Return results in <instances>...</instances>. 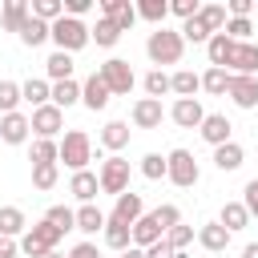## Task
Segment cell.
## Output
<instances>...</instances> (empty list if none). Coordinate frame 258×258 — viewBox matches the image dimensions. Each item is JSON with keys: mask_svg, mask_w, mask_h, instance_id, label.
Here are the masks:
<instances>
[{"mask_svg": "<svg viewBox=\"0 0 258 258\" xmlns=\"http://www.w3.org/2000/svg\"><path fill=\"white\" fill-rule=\"evenodd\" d=\"M145 52H149V60H153V64H177V60H181V52H185L181 28H165V24H161L157 32H149Z\"/></svg>", "mask_w": 258, "mask_h": 258, "instance_id": "6da1fadb", "label": "cell"}, {"mask_svg": "<svg viewBox=\"0 0 258 258\" xmlns=\"http://www.w3.org/2000/svg\"><path fill=\"white\" fill-rule=\"evenodd\" d=\"M60 161H64L73 173H81V169L93 161V141H89L85 129H69V133H64V141H60Z\"/></svg>", "mask_w": 258, "mask_h": 258, "instance_id": "7a4b0ae2", "label": "cell"}, {"mask_svg": "<svg viewBox=\"0 0 258 258\" xmlns=\"http://www.w3.org/2000/svg\"><path fill=\"white\" fill-rule=\"evenodd\" d=\"M64 234L56 230V226H48V222H36V226H28L24 230V238H20V250L28 254V258H44V254H52L56 250V242H60Z\"/></svg>", "mask_w": 258, "mask_h": 258, "instance_id": "3957f363", "label": "cell"}, {"mask_svg": "<svg viewBox=\"0 0 258 258\" xmlns=\"http://www.w3.org/2000/svg\"><path fill=\"white\" fill-rule=\"evenodd\" d=\"M165 161H169V173H165V177H169L177 189L198 185L202 169H198V161H194V153H189V149H173V153H165Z\"/></svg>", "mask_w": 258, "mask_h": 258, "instance_id": "277c9868", "label": "cell"}, {"mask_svg": "<svg viewBox=\"0 0 258 258\" xmlns=\"http://www.w3.org/2000/svg\"><path fill=\"white\" fill-rule=\"evenodd\" d=\"M52 40H56V48H60V52H77V48H85L93 36H89V28H85L81 20L60 16V20L52 24Z\"/></svg>", "mask_w": 258, "mask_h": 258, "instance_id": "5b68a950", "label": "cell"}, {"mask_svg": "<svg viewBox=\"0 0 258 258\" xmlns=\"http://www.w3.org/2000/svg\"><path fill=\"white\" fill-rule=\"evenodd\" d=\"M97 177H101V194L121 198V194L129 189V161L113 153V157H105V161H101V173H97Z\"/></svg>", "mask_w": 258, "mask_h": 258, "instance_id": "8992f818", "label": "cell"}, {"mask_svg": "<svg viewBox=\"0 0 258 258\" xmlns=\"http://www.w3.org/2000/svg\"><path fill=\"white\" fill-rule=\"evenodd\" d=\"M97 73H101V81L109 85L113 97H125V93L133 89V69H129V60H121V56H109Z\"/></svg>", "mask_w": 258, "mask_h": 258, "instance_id": "52a82bcc", "label": "cell"}, {"mask_svg": "<svg viewBox=\"0 0 258 258\" xmlns=\"http://www.w3.org/2000/svg\"><path fill=\"white\" fill-rule=\"evenodd\" d=\"M32 133L36 137H44V141H52L56 133H60V125H64V113L56 109V105H40V109H32Z\"/></svg>", "mask_w": 258, "mask_h": 258, "instance_id": "ba28073f", "label": "cell"}, {"mask_svg": "<svg viewBox=\"0 0 258 258\" xmlns=\"http://www.w3.org/2000/svg\"><path fill=\"white\" fill-rule=\"evenodd\" d=\"M169 117H173V125H181V129H202L206 109H202V101H198V97H189V101H173Z\"/></svg>", "mask_w": 258, "mask_h": 258, "instance_id": "9c48e42d", "label": "cell"}, {"mask_svg": "<svg viewBox=\"0 0 258 258\" xmlns=\"http://www.w3.org/2000/svg\"><path fill=\"white\" fill-rule=\"evenodd\" d=\"M109 218H117V222H125V226H137V222L145 218V202H141V194L125 189V194L117 198V206H113V214H109Z\"/></svg>", "mask_w": 258, "mask_h": 258, "instance_id": "30bf717a", "label": "cell"}, {"mask_svg": "<svg viewBox=\"0 0 258 258\" xmlns=\"http://www.w3.org/2000/svg\"><path fill=\"white\" fill-rule=\"evenodd\" d=\"M101 12H105V20H113L121 32H129V28L137 24V8H133L129 0H101Z\"/></svg>", "mask_w": 258, "mask_h": 258, "instance_id": "8fae6325", "label": "cell"}, {"mask_svg": "<svg viewBox=\"0 0 258 258\" xmlns=\"http://www.w3.org/2000/svg\"><path fill=\"white\" fill-rule=\"evenodd\" d=\"M234 48H238V40H234V36H226V32L210 36V44H206V52H210V69H230Z\"/></svg>", "mask_w": 258, "mask_h": 258, "instance_id": "7c38bea8", "label": "cell"}, {"mask_svg": "<svg viewBox=\"0 0 258 258\" xmlns=\"http://www.w3.org/2000/svg\"><path fill=\"white\" fill-rule=\"evenodd\" d=\"M161 117H165V109H161V101H153V97H141V101L133 105V125H137V129H161Z\"/></svg>", "mask_w": 258, "mask_h": 258, "instance_id": "4fadbf2b", "label": "cell"}, {"mask_svg": "<svg viewBox=\"0 0 258 258\" xmlns=\"http://www.w3.org/2000/svg\"><path fill=\"white\" fill-rule=\"evenodd\" d=\"M28 129H32V121H28L24 113H4V117H0V141H8V145L28 141Z\"/></svg>", "mask_w": 258, "mask_h": 258, "instance_id": "5bb4252c", "label": "cell"}, {"mask_svg": "<svg viewBox=\"0 0 258 258\" xmlns=\"http://www.w3.org/2000/svg\"><path fill=\"white\" fill-rule=\"evenodd\" d=\"M230 133H234V125H230V117L226 113H206V121H202V137L218 149V145H226L230 141Z\"/></svg>", "mask_w": 258, "mask_h": 258, "instance_id": "9a60e30c", "label": "cell"}, {"mask_svg": "<svg viewBox=\"0 0 258 258\" xmlns=\"http://www.w3.org/2000/svg\"><path fill=\"white\" fill-rule=\"evenodd\" d=\"M230 101L238 109H254L258 105V77H230Z\"/></svg>", "mask_w": 258, "mask_h": 258, "instance_id": "2e32d148", "label": "cell"}, {"mask_svg": "<svg viewBox=\"0 0 258 258\" xmlns=\"http://www.w3.org/2000/svg\"><path fill=\"white\" fill-rule=\"evenodd\" d=\"M230 73L234 77H258V44H238L234 48V60H230Z\"/></svg>", "mask_w": 258, "mask_h": 258, "instance_id": "e0dca14e", "label": "cell"}, {"mask_svg": "<svg viewBox=\"0 0 258 258\" xmlns=\"http://www.w3.org/2000/svg\"><path fill=\"white\" fill-rule=\"evenodd\" d=\"M109 97H113V93H109V85L101 81V73H93V77L81 85V101H85L93 113H97V109H105V105H109Z\"/></svg>", "mask_w": 258, "mask_h": 258, "instance_id": "ac0fdd59", "label": "cell"}, {"mask_svg": "<svg viewBox=\"0 0 258 258\" xmlns=\"http://www.w3.org/2000/svg\"><path fill=\"white\" fill-rule=\"evenodd\" d=\"M97 189H101V177H97V173H89V169L73 173V181H69V194H73V198H81L85 206H93Z\"/></svg>", "mask_w": 258, "mask_h": 258, "instance_id": "d6986e66", "label": "cell"}, {"mask_svg": "<svg viewBox=\"0 0 258 258\" xmlns=\"http://www.w3.org/2000/svg\"><path fill=\"white\" fill-rule=\"evenodd\" d=\"M28 16H32V4H24V0H8L4 12H0V24H4L8 32H20V28L28 24Z\"/></svg>", "mask_w": 258, "mask_h": 258, "instance_id": "ffe728a7", "label": "cell"}, {"mask_svg": "<svg viewBox=\"0 0 258 258\" xmlns=\"http://www.w3.org/2000/svg\"><path fill=\"white\" fill-rule=\"evenodd\" d=\"M161 238H165V230L157 226V218H153V214H145V218L133 226V246H141V250H149V246H153V242H161Z\"/></svg>", "mask_w": 258, "mask_h": 258, "instance_id": "44dd1931", "label": "cell"}, {"mask_svg": "<svg viewBox=\"0 0 258 258\" xmlns=\"http://www.w3.org/2000/svg\"><path fill=\"white\" fill-rule=\"evenodd\" d=\"M105 246H109V250H121V254H125V250L133 246V226H125V222L109 218V222H105Z\"/></svg>", "mask_w": 258, "mask_h": 258, "instance_id": "7402d4cb", "label": "cell"}, {"mask_svg": "<svg viewBox=\"0 0 258 258\" xmlns=\"http://www.w3.org/2000/svg\"><path fill=\"white\" fill-rule=\"evenodd\" d=\"M198 242H202L210 254H222V250L230 246V230H226L222 222H210V226H202V230H198Z\"/></svg>", "mask_w": 258, "mask_h": 258, "instance_id": "603a6c76", "label": "cell"}, {"mask_svg": "<svg viewBox=\"0 0 258 258\" xmlns=\"http://www.w3.org/2000/svg\"><path fill=\"white\" fill-rule=\"evenodd\" d=\"M44 73L52 77V85H60V81H73V52H52L48 60H44Z\"/></svg>", "mask_w": 258, "mask_h": 258, "instance_id": "cb8c5ba5", "label": "cell"}, {"mask_svg": "<svg viewBox=\"0 0 258 258\" xmlns=\"http://www.w3.org/2000/svg\"><path fill=\"white\" fill-rule=\"evenodd\" d=\"M20 93H24V101H28L32 109H40V105H52V85H48V81H40V77L24 81V85H20Z\"/></svg>", "mask_w": 258, "mask_h": 258, "instance_id": "d4e9b609", "label": "cell"}, {"mask_svg": "<svg viewBox=\"0 0 258 258\" xmlns=\"http://www.w3.org/2000/svg\"><path fill=\"white\" fill-rule=\"evenodd\" d=\"M242 157H246V153H242V145H238V141H226V145H218V149H214V165H218L222 173H234V169L242 165Z\"/></svg>", "mask_w": 258, "mask_h": 258, "instance_id": "484cf974", "label": "cell"}, {"mask_svg": "<svg viewBox=\"0 0 258 258\" xmlns=\"http://www.w3.org/2000/svg\"><path fill=\"white\" fill-rule=\"evenodd\" d=\"M28 161H32V165H56V161H60V145H56V141L36 137V141H32V149H28Z\"/></svg>", "mask_w": 258, "mask_h": 258, "instance_id": "4316f807", "label": "cell"}, {"mask_svg": "<svg viewBox=\"0 0 258 258\" xmlns=\"http://www.w3.org/2000/svg\"><path fill=\"white\" fill-rule=\"evenodd\" d=\"M169 81H173V93H177V101H189V97L202 89V77H198V73H189V69H177Z\"/></svg>", "mask_w": 258, "mask_h": 258, "instance_id": "83f0119b", "label": "cell"}, {"mask_svg": "<svg viewBox=\"0 0 258 258\" xmlns=\"http://www.w3.org/2000/svg\"><path fill=\"white\" fill-rule=\"evenodd\" d=\"M101 145L113 149V153L125 149V145H129V125H125V121H109V125L101 129Z\"/></svg>", "mask_w": 258, "mask_h": 258, "instance_id": "f1b7e54d", "label": "cell"}, {"mask_svg": "<svg viewBox=\"0 0 258 258\" xmlns=\"http://www.w3.org/2000/svg\"><path fill=\"white\" fill-rule=\"evenodd\" d=\"M198 20L210 28V36H218V32H226V4H202V12H198Z\"/></svg>", "mask_w": 258, "mask_h": 258, "instance_id": "f546056e", "label": "cell"}, {"mask_svg": "<svg viewBox=\"0 0 258 258\" xmlns=\"http://www.w3.org/2000/svg\"><path fill=\"white\" fill-rule=\"evenodd\" d=\"M52 36V24H44V20H36V16H28V24L20 28V40L28 44V48H36V44H44Z\"/></svg>", "mask_w": 258, "mask_h": 258, "instance_id": "4dcf8cb0", "label": "cell"}, {"mask_svg": "<svg viewBox=\"0 0 258 258\" xmlns=\"http://www.w3.org/2000/svg\"><path fill=\"white\" fill-rule=\"evenodd\" d=\"M230 69H206L202 73V89L206 93H214V97H222V93H230Z\"/></svg>", "mask_w": 258, "mask_h": 258, "instance_id": "1f68e13d", "label": "cell"}, {"mask_svg": "<svg viewBox=\"0 0 258 258\" xmlns=\"http://www.w3.org/2000/svg\"><path fill=\"white\" fill-rule=\"evenodd\" d=\"M77 101H81V85H77V81H60V85H52V105H56L60 113H64L69 105H77Z\"/></svg>", "mask_w": 258, "mask_h": 258, "instance_id": "d6a6232c", "label": "cell"}, {"mask_svg": "<svg viewBox=\"0 0 258 258\" xmlns=\"http://www.w3.org/2000/svg\"><path fill=\"white\" fill-rule=\"evenodd\" d=\"M218 222H222V226H226V230L234 234V230H242V226L250 222V214H246V206H242V202H226V206H222V218H218Z\"/></svg>", "mask_w": 258, "mask_h": 258, "instance_id": "836d02e7", "label": "cell"}, {"mask_svg": "<svg viewBox=\"0 0 258 258\" xmlns=\"http://www.w3.org/2000/svg\"><path fill=\"white\" fill-rule=\"evenodd\" d=\"M105 214L97 210V206H81L77 210V230H85V234H97V230H105Z\"/></svg>", "mask_w": 258, "mask_h": 258, "instance_id": "e575fe53", "label": "cell"}, {"mask_svg": "<svg viewBox=\"0 0 258 258\" xmlns=\"http://www.w3.org/2000/svg\"><path fill=\"white\" fill-rule=\"evenodd\" d=\"M20 230H24V210L20 206H4L0 210V234L4 238H16Z\"/></svg>", "mask_w": 258, "mask_h": 258, "instance_id": "d590c367", "label": "cell"}, {"mask_svg": "<svg viewBox=\"0 0 258 258\" xmlns=\"http://www.w3.org/2000/svg\"><path fill=\"white\" fill-rule=\"evenodd\" d=\"M32 16L44 24H56L64 16V0H32Z\"/></svg>", "mask_w": 258, "mask_h": 258, "instance_id": "8d00e7d4", "label": "cell"}, {"mask_svg": "<svg viewBox=\"0 0 258 258\" xmlns=\"http://www.w3.org/2000/svg\"><path fill=\"white\" fill-rule=\"evenodd\" d=\"M137 16L161 28V24H165V16H169V4H165V0H141V4H137Z\"/></svg>", "mask_w": 258, "mask_h": 258, "instance_id": "74e56055", "label": "cell"}, {"mask_svg": "<svg viewBox=\"0 0 258 258\" xmlns=\"http://www.w3.org/2000/svg\"><path fill=\"white\" fill-rule=\"evenodd\" d=\"M89 36H93L101 48H113V44L121 40V28H117L113 20H105V16H101V20H97V28H89Z\"/></svg>", "mask_w": 258, "mask_h": 258, "instance_id": "f35d334b", "label": "cell"}, {"mask_svg": "<svg viewBox=\"0 0 258 258\" xmlns=\"http://www.w3.org/2000/svg\"><path fill=\"white\" fill-rule=\"evenodd\" d=\"M44 222H48V226H56L60 234H64V230H77V210H69V206H48Z\"/></svg>", "mask_w": 258, "mask_h": 258, "instance_id": "ab89813d", "label": "cell"}, {"mask_svg": "<svg viewBox=\"0 0 258 258\" xmlns=\"http://www.w3.org/2000/svg\"><path fill=\"white\" fill-rule=\"evenodd\" d=\"M145 93H149L153 101H161L165 93H173V81H169V77H165L161 69H153V73L145 77Z\"/></svg>", "mask_w": 258, "mask_h": 258, "instance_id": "60d3db41", "label": "cell"}, {"mask_svg": "<svg viewBox=\"0 0 258 258\" xmlns=\"http://www.w3.org/2000/svg\"><path fill=\"white\" fill-rule=\"evenodd\" d=\"M141 173H145L149 181H161V177L169 173V161H165L161 153H145V157H141Z\"/></svg>", "mask_w": 258, "mask_h": 258, "instance_id": "b9f144b4", "label": "cell"}, {"mask_svg": "<svg viewBox=\"0 0 258 258\" xmlns=\"http://www.w3.org/2000/svg\"><path fill=\"white\" fill-rule=\"evenodd\" d=\"M20 101H24L20 85H16V81H0V113H16Z\"/></svg>", "mask_w": 258, "mask_h": 258, "instance_id": "7bdbcfd3", "label": "cell"}, {"mask_svg": "<svg viewBox=\"0 0 258 258\" xmlns=\"http://www.w3.org/2000/svg\"><path fill=\"white\" fill-rule=\"evenodd\" d=\"M181 40H194V44H210V28L194 16V20H181Z\"/></svg>", "mask_w": 258, "mask_h": 258, "instance_id": "ee69618b", "label": "cell"}, {"mask_svg": "<svg viewBox=\"0 0 258 258\" xmlns=\"http://www.w3.org/2000/svg\"><path fill=\"white\" fill-rule=\"evenodd\" d=\"M32 185L36 189H52L56 185V165H32Z\"/></svg>", "mask_w": 258, "mask_h": 258, "instance_id": "f6af8a7d", "label": "cell"}, {"mask_svg": "<svg viewBox=\"0 0 258 258\" xmlns=\"http://www.w3.org/2000/svg\"><path fill=\"white\" fill-rule=\"evenodd\" d=\"M153 218H157V226H161L165 234H169L173 226H181V214H177V206H157V210H153Z\"/></svg>", "mask_w": 258, "mask_h": 258, "instance_id": "bcb514c9", "label": "cell"}, {"mask_svg": "<svg viewBox=\"0 0 258 258\" xmlns=\"http://www.w3.org/2000/svg\"><path fill=\"white\" fill-rule=\"evenodd\" d=\"M169 12L181 16V20H194V16L202 12V4H198V0H169Z\"/></svg>", "mask_w": 258, "mask_h": 258, "instance_id": "7dc6e473", "label": "cell"}, {"mask_svg": "<svg viewBox=\"0 0 258 258\" xmlns=\"http://www.w3.org/2000/svg\"><path fill=\"white\" fill-rule=\"evenodd\" d=\"M165 242H169L173 250H185V246L194 242V230H189V226H173V230L165 234Z\"/></svg>", "mask_w": 258, "mask_h": 258, "instance_id": "c3c4849f", "label": "cell"}, {"mask_svg": "<svg viewBox=\"0 0 258 258\" xmlns=\"http://www.w3.org/2000/svg\"><path fill=\"white\" fill-rule=\"evenodd\" d=\"M254 32V24L250 20H226V36H234L238 44H246V36Z\"/></svg>", "mask_w": 258, "mask_h": 258, "instance_id": "681fc988", "label": "cell"}, {"mask_svg": "<svg viewBox=\"0 0 258 258\" xmlns=\"http://www.w3.org/2000/svg\"><path fill=\"white\" fill-rule=\"evenodd\" d=\"M246 198H242V206H246V214L250 218H258V177L254 181H246V189H242Z\"/></svg>", "mask_w": 258, "mask_h": 258, "instance_id": "f907efd6", "label": "cell"}, {"mask_svg": "<svg viewBox=\"0 0 258 258\" xmlns=\"http://www.w3.org/2000/svg\"><path fill=\"white\" fill-rule=\"evenodd\" d=\"M89 8H93V0H64V16H73V20H81Z\"/></svg>", "mask_w": 258, "mask_h": 258, "instance_id": "816d5d0a", "label": "cell"}, {"mask_svg": "<svg viewBox=\"0 0 258 258\" xmlns=\"http://www.w3.org/2000/svg\"><path fill=\"white\" fill-rule=\"evenodd\" d=\"M145 258H173V246H169V242L161 238V242H153V246L145 250Z\"/></svg>", "mask_w": 258, "mask_h": 258, "instance_id": "f5cc1de1", "label": "cell"}, {"mask_svg": "<svg viewBox=\"0 0 258 258\" xmlns=\"http://www.w3.org/2000/svg\"><path fill=\"white\" fill-rule=\"evenodd\" d=\"M69 258H101V254H97V246H93V242H77V246L69 250Z\"/></svg>", "mask_w": 258, "mask_h": 258, "instance_id": "db71d44e", "label": "cell"}, {"mask_svg": "<svg viewBox=\"0 0 258 258\" xmlns=\"http://www.w3.org/2000/svg\"><path fill=\"white\" fill-rule=\"evenodd\" d=\"M16 250H20V246H16L12 238H4V234H0V258H16Z\"/></svg>", "mask_w": 258, "mask_h": 258, "instance_id": "11a10c76", "label": "cell"}, {"mask_svg": "<svg viewBox=\"0 0 258 258\" xmlns=\"http://www.w3.org/2000/svg\"><path fill=\"white\" fill-rule=\"evenodd\" d=\"M121 258H145V250H141V246H129V250H125Z\"/></svg>", "mask_w": 258, "mask_h": 258, "instance_id": "9f6ffc18", "label": "cell"}, {"mask_svg": "<svg viewBox=\"0 0 258 258\" xmlns=\"http://www.w3.org/2000/svg\"><path fill=\"white\" fill-rule=\"evenodd\" d=\"M242 258H258V242H250V246L242 250Z\"/></svg>", "mask_w": 258, "mask_h": 258, "instance_id": "6f0895ef", "label": "cell"}, {"mask_svg": "<svg viewBox=\"0 0 258 258\" xmlns=\"http://www.w3.org/2000/svg\"><path fill=\"white\" fill-rule=\"evenodd\" d=\"M44 258H60V254H56V250H52V254H44Z\"/></svg>", "mask_w": 258, "mask_h": 258, "instance_id": "680465c9", "label": "cell"}]
</instances>
